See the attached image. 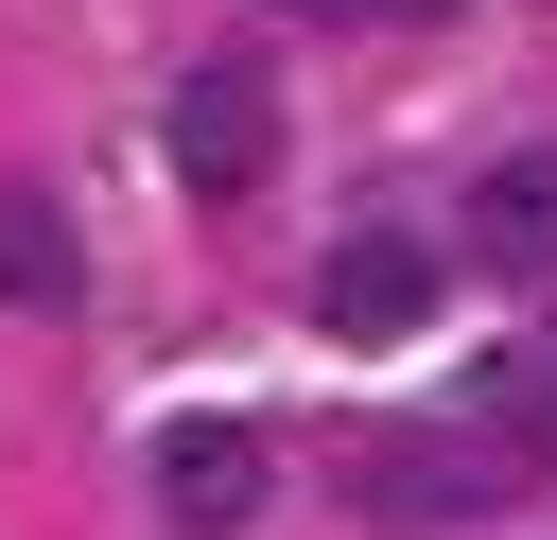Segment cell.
Masks as SVG:
<instances>
[{"mask_svg": "<svg viewBox=\"0 0 557 540\" xmlns=\"http://www.w3.org/2000/svg\"><path fill=\"white\" fill-rule=\"evenodd\" d=\"M157 139H174V192L244 209V192L278 174V87H261V52H209V70L157 105Z\"/></svg>", "mask_w": 557, "mask_h": 540, "instance_id": "cell-1", "label": "cell"}, {"mask_svg": "<svg viewBox=\"0 0 557 540\" xmlns=\"http://www.w3.org/2000/svg\"><path fill=\"white\" fill-rule=\"evenodd\" d=\"M522 453L453 401V418H400L383 453H366V523H487V488H505Z\"/></svg>", "mask_w": 557, "mask_h": 540, "instance_id": "cell-2", "label": "cell"}, {"mask_svg": "<svg viewBox=\"0 0 557 540\" xmlns=\"http://www.w3.org/2000/svg\"><path fill=\"white\" fill-rule=\"evenodd\" d=\"M418 314H435V244H418V226H383V209H366V226H331V261H313V331L400 348Z\"/></svg>", "mask_w": 557, "mask_h": 540, "instance_id": "cell-3", "label": "cell"}, {"mask_svg": "<svg viewBox=\"0 0 557 540\" xmlns=\"http://www.w3.org/2000/svg\"><path fill=\"white\" fill-rule=\"evenodd\" d=\"M261 488H278V470H261L244 418H174V435H157V523H174V540H244Z\"/></svg>", "mask_w": 557, "mask_h": 540, "instance_id": "cell-4", "label": "cell"}, {"mask_svg": "<svg viewBox=\"0 0 557 540\" xmlns=\"http://www.w3.org/2000/svg\"><path fill=\"white\" fill-rule=\"evenodd\" d=\"M470 261L487 279H557V139H522V157L470 174Z\"/></svg>", "mask_w": 557, "mask_h": 540, "instance_id": "cell-5", "label": "cell"}, {"mask_svg": "<svg viewBox=\"0 0 557 540\" xmlns=\"http://www.w3.org/2000/svg\"><path fill=\"white\" fill-rule=\"evenodd\" d=\"M70 296H87L70 209H52V192H0V314H70Z\"/></svg>", "mask_w": 557, "mask_h": 540, "instance_id": "cell-6", "label": "cell"}, {"mask_svg": "<svg viewBox=\"0 0 557 540\" xmlns=\"http://www.w3.org/2000/svg\"><path fill=\"white\" fill-rule=\"evenodd\" d=\"M470 418H522L505 453H522V470H557V348H505V383H487Z\"/></svg>", "mask_w": 557, "mask_h": 540, "instance_id": "cell-7", "label": "cell"}, {"mask_svg": "<svg viewBox=\"0 0 557 540\" xmlns=\"http://www.w3.org/2000/svg\"><path fill=\"white\" fill-rule=\"evenodd\" d=\"M296 17H366V35H418V17H453V0H296Z\"/></svg>", "mask_w": 557, "mask_h": 540, "instance_id": "cell-8", "label": "cell"}]
</instances>
